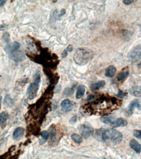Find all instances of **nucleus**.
Returning a JSON list of instances; mask_svg holds the SVG:
<instances>
[{"label":"nucleus","instance_id":"32","mask_svg":"<svg viewBox=\"0 0 141 159\" xmlns=\"http://www.w3.org/2000/svg\"><path fill=\"white\" fill-rule=\"evenodd\" d=\"M2 96H0V110H1V107H2Z\"/></svg>","mask_w":141,"mask_h":159},{"label":"nucleus","instance_id":"20","mask_svg":"<svg viewBox=\"0 0 141 159\" xmlns=\"http://www.w3.org/2000/svg\"><path fill=\"white\" fill-rule=\"evenodd\" d=\"M71 138L73 141L76 143H81L83 141L82 137L77 133L73 134Z\"/></svg>","mask_w":141,"mask_h":159},{"label":"nucleus","instance_id":"14","mask_svg":"<svg viewBox=\"0 0 141 159\" xmlns=\"http://www.w3.org/2000/svg\"><path fill=\"white\" fill-rule=\"evenodd\" d=\"M48 131H49L48 133H49V135L50 136V138H51V142H55V141L56 140L57 134L56 127L53 125H52L50 126Z\"/></svg>","mask_w":141,"mask_h":159},{"label":"nucleus","instance_id":"33","mask_svg":"<svg viewBox=\"0 0 141 159\" xmlns=\"http://www.w3.org/2000/svg\"><path fill=\"white\" fill-rule=\"evenodd\" d=\"M104 159H107L104 158Z\"/></svg>","mask_w":141,"mask_h":159},{"label":"nucleus","instance_id":"4","mask_svg":"<svg viewBox=\"0 0 141 159\" xmlns=\"http://www.w3.org/2000/svg\"><path fill=\"white\" fill-rule=\"evenodd\" d=\"M41 82V74L38 72L34 76V82L32 83L28 87L27 94L29 100L34 99L37 96Z\"/></svg>","mask_w":141,"mask_h":159},{"label":"nucleus","instance_id":"34","mask_svg":"<svg viewBox=\"0 0 141 159\" xmlns=\"http://www.w3.org/2000/svg\"></svg>","mask_w":141,"mask_h":159},{"label":"nucleus","instance_id":"23","mask_svg":"<svg viewBox=\"0 0 141 159\" xmlns=\"http://www.w3.org/2000/svg\"><path fill=\"white\" fill-rule=\"evenodd\" d=\"M41 136L44 141H46L49 139V133H48V131H46V130L43 131L41 133Z\"/></svg>","mask_w":141,"mask_h":159},{"label":"nucleus","instance_id":"12","mask_svg":"<svg viewBox=\"0 0 141 159\" xmlns=\"http://www.w3.org/2000/svg\"><path fill=\"white\" fill-rule=\"evenodd\" d=\"M116 72V69L115 67L112 65L110 66L106 69L105 75L107 77L112 78L114 76Z\"/></svg>","mask_w":141,"mask_h":159},{"label":"nucleus","instance_id":"29","mask_svg":"<svg viewBox=\"0 0 141 159\" xmlns=\"http://www.w3.org/2000/svg\"><path fill=\"white\" fill-rule=\"evenodd\" d=\"M94 97L95 96L93 95H88V96H87V100L88 101L92 100V99H94Z\"/></svg>","mask_w":141,"mask_h":159},{"label":"nucleus","instance_id":"1","mask_svg":"<svg viewBox=\"0 0 141 159\" xmlns=\"http://www.w3.org/2000/svg\"><path fill=\"white\" fill-rule=\"evenodd\" d=\"M94 51L89 48H80L76 50L73 56L75 63L80 66L87 64L93 58Z\"/></svg>","mask_w":141,"mask_h":159},{"label":"nucleus","instance_id":"7","mask_svg":"<svg viewBox=\"0 0 141 159\" xmlns=\"http://www.w3.org/2000/svg\"><path fill=\"white\" fill-rule=\"evenodd\" d=\"M136 108L140 110L141 105L139 100L135 99L132 101L128 106L125 111L126 115L128 116H130L133 113V110L134 108Z\"/></svg>","mask_w":141,"mask_h":159},{"label":"nucleus","instance_id":"5","mask_svg":"<svg viewBox=\"0 0 141 159\" xmlns=\"http://www.w3.org/2000/svg\"><path fill=\"white\" fill-rule=\"evenodd\" d=\"M141 47L140 45H138L133 48L128 55L129 61L131 63H134L141 59Z\"/></svg>","mask_w":141,"mask_h":159},{"label":"nucleus","instance_id":"8","mask_svg":"<svg viewBox=\"0 0 141 159\" xmlns=\"http://www.w3.org/2000/svg\"><path fill=\"white\" fill-rule=\"evenodd\" d=\"M75 103L69 99H64L61 103V110L64 112L71 111L75 106Z\"/></svg>","mask_w":141,"mask_h":159},{"label":"nucleus","instance_id":"30","mask_svg":"<svg viewBox=\"0 0 141 159\" xmlns=\"http://www.w3.org/2000/svg\"><path fill=\"white\" fill-rule=\"evenodd\" d=\"M65 12H65V10L64 9H61V14H60L59 15V17H61L63 16V15L65 14Z\"/></svg>","mask_w":141,"mask_h":159},{"label":"nucleus","instance_id":"24","mask_svg":"<svg viewBox=\"0 0 141 159\" xmlns=\"http://www.w3.org/2000/svg\"><path fill=\"white\" fill-rule=\"evenodd\" d=\"M141 131L140 130H135L134 131V136L137 139H141Z\"/></svg>","mask_w":141,"mask_h":159},{"label":"nucleus","instance_id":"26","mask_svg":"<svg viewBox=\"0 0 141 159\" xmlns=\"http://www.w3.org/2000/svg\"><path fill=\"white\" fill-rule=\"evenodd\" d=\"M4 41L6 42H8L10 41V36L9 35L8 33H5L4 35Z\"/></svg>","mask_w":141,"mask_h":159},{"label":"nucleus","instance_id":"11","mask_svg":"<svg viewBox=\"0 0 141 159\" xmlns=\"http://www.w3.org/2000/svg\"><path fill=\"white\" fill-rule=\"evenodd\" d=\"M130 146L131 148L133 149L137 153L140 154L141 152V145L134 139H132L130 142Z\"/></svg>","mask_w":141,"mask_h":159},{"label":"nucleus","instance_id":"22","mask_svg":"<svg viewBox=\"0 0 141 159\" xmlns=\"http://www.w3.org/2000/svg\"><path fill=\"white\" fill-rule=\"evenodd\" d=\"M73 50V47L71 45H69L63 51L61 54L62 58H65L68 55V52H71Z\"/></svg>","mask_w":141,"mask_h":159},{"label":"nucleus","instance_id":"25","mask_svg":"<svg viewBox=\"0 0 141 159\" xmlns=\"http://www.w3.org/2000/svg\"><path fill=\"white\" fill-rule=\"evenodd\" d=\"M126 95L127 93H124L122 90H119L118 93L116 96L118 97H119V98H124V96H126Z\"/></svg>","mask_w":141,"mask_h":159},{"label":"nucleus","instance_id":"2","mask_svg":"<svg viewBox=\"0 0 141 159\" xmlns=\"http://www.w3.org/2000/svg\"><path fill=\"white\" fill-rule=\"evenodd\" d=\"M97 133L98 136H100V139L103 141H111L115 144L121 142L123 138L122 133L116 129L99 130Z\"/></svg>","mask_w":141,"mask_h":159},{"label":"nucleus","instance_id":"27","mask_svg":"<svg viewBox=\"0 0 141 159\" xmlns=\"http://www.w3.org/2000/svg\"><path fill=\"white\" fill-rule=\"evenodd\" d=\"M122 2H123V4L125 5H130L134 3V1L133 0H124Z\"/></svg>","mask_w":141,"mask_h":159},{"label":"nucleus","instance_id":"15","mask_svg":"<svg viewBox=\"0 0 141 159\" xmlns=\"http://www.w3.org/2000/svg\"><path fill=\"white\" fill-rule=\"evenodd\" d=\"M8 117V114L7 112H2L0 114V127H4L6 125Z\"/></svg>","mask_w":141,"mask_h":159},{"label":"nucleus","instance_id":"3","mask_svg":"<svg viewBox=\"0 0 141 159\" xmlns=\"http://www.w3.org/2000/svg\"><path fill=\"white\" fill-rule=\"evenodd\" d=\"M6 50L11 59L15 62H22L26 59L23 49L19 42H14L8 45Z\"/></svg>","mask_w":141,"mask_h":159},{"label":"nucleus","instance_id":"6","mask_svg":"<svg viewBox=\"0 0 141 159\" xmlns=\"http://www.w3.org/2000/svg\"><path fill=\"white\" fill-rule=\"evenodd\" d=\"M78 130L80 133L85 139H88L94 133V130L91 126L87 124H83L79 126Z\"/></svg>","mask_w":141,"mask_h":159},{"label":"nucleus","instance_id":"17","mask_svg":"<svg viewBox=\"0 0 141 159\" xmlns=\"http://www.w3.org/2000/svg\"><path fill=\"white\" fill-rule=\"evenodd\" d=\"M77 84H75L71 88H67L63 92V95L65 96H69L73 95L75 91Z\"/></svg>","mask_w":141,"mask_h":159},{"label":"nucleus","instance_id":"18","mask_svg":"<svg viewBox=\"0 0 141 159\" xmlns=\"http://www.w3.org/2000/svg\"><path fill=\"white\" fill-rule=\"evenodd\" d=\"M4 103L5 106L8 107H11L14 104V101L10 95H6L4 99Z\"/></svg>","mask_w":141,"mask_h":159},{"label":"nucleus","instance_id":"9","mask_svg":"<svg viewBox=\"0 0 141 159\" xmlns=\"http://www.w3.org/2000/svg\"><path fill=\"white\" fill-rule=\"evenodd\" d=\"M128 121L125 119L122 118H119L116 119L112 122L111 126L113 128H117L119 127H125L127 125Z\"/></svg>","mask_w":141,"mask_h":159},{"label":"nucleus","instance_id":"31","mask_svg":"<svg viewBox=\"0 0 141 159\" xmlns=\"http://www.w3.org/2000/svg\"><path fill=\"white\" fill-rule=\"evenodd\" d=\"M5 1H3V0H0V7L3 6L5 4Z\"/></svg>","mask_w":141,"mask_h":159},{"label":"nucleus","instance_id":"10","mask_svg":"<svg viewBox=\"0 0 141 159\" xmlns=\"http://www.w3.org/2000/svg\"><path fill=\"white\" fill-rule=\"evenodd\" d=\"M25 130L22 127H19L16 128L13 133V137L15 140H19L23 136Z\"/></svg>","mask_w":141,"mask_h":159},{"label":"nucleus","instance_id":"19","mask_svg":"<svg viewBox=\"0 0 141 159\" xmlns=\"http://www.w3.org/2000/svg\"><path fill=\"white\" fill-rule=\"evenodd\" d=\"M100 121L106 125L111 126V124L113 122V118L112 117H107V116H104L100 118Z\"/></svg>","mask_w":141,"mask_h":159},{"label":"nucleus","instance_id":"13","mask_svg":"<svg viewBox=\"0 0 141 159\" xmlns=\"http://www.w3.org/2000/svg\"><path fill=\"white\" fill-rule=\"evenodd\" d=\"M106 85V82L104 81H100L97 83L92 84L90 86V89L92 91L98 90L103 88Z\"/></svg>","mask_w":141,"mask_h":159},{"label":"nucleus","instance_id":"28","mask_svg":"<svg viewBox=\"0 0 141 159\" xmlns=\"http://www.w3.org/2000/svg\"><path fill=\"white\" fill-rule=\"evenodd\" d=\"M76 119H77V116H74L70 119L69 121V123L70 124H73L75 123L76 122Z\"/></svg>","mask_w":141,"mask_h":159},{"label":"nucleus","instance_id":"21","mask_svg":"<svg viewBox=\"0 0 141 159\" xmlns=\"http://www.w3.org/2000/svg\"><path fill=\"white\" fill-rule=\"evenodd\" d=\"M129 73L128 71H125L122 72L118 75L117 76V80L118 81H121L122 80L126 78L128 76Z\"/></svg>","mask_w":141,"mask_h":159},{"label":"nucleus","instance_id":"16","mask_svg":"<svg viewBox=\"0 0 141 159\" xmlns=\"http://www.w3.org/2000/svg\"><path fill=\"white\" fill-rule=\"evenodd\" d=\"M85 87L83 85H80L77 88L76 93V98L77 99H80L82 98L85 95Z\"/></svg>","mask_w":141,"mask_h":159}]
</instances>
